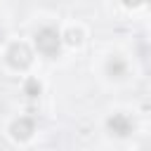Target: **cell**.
Returning a JSON list of instances; mask_svg holds the SVG:
<instances>
[{
  "label": "cell",
  "instance_id": "obj_1",
  "mask_svg": "<svg viewBox=\"0 0 151 151\" xmlns=\"http://www.w3.org/2000/svg\"><path fill=\"white\" fill-rule=\"evenodd\" d=\"M33 42H35V50H38L40 54H45V57H57L59 50H61L64 38H61V33H59L57 28H52V26H42V28L35 31Z\"/></svg>",
  "mask_w": 151,
  "mask_h": 151
},
{
  "label": "cell",
  "instance_id": "obj_2",
  "mask_svg": "<svg viewBox=\"0 0 151 151\" xmlns=\"http://www.w3.org/2000/svg\"><path fill=\"white\" fill-rule=\"evenodd\" d=\"M5 57H7V64H9L12 68H17V71L28 68L31 61H33V52H31V47L24 45V42H12Z\"/></svg>",
  "mask_w": 151,
  "mask_h": 151
},
{
  "label": "cell",
  "instance_id": "obj_3",
  "mask_svg": "<svg viewBox=\"0 0 151 151\" xmlns=\"http://www.w3.org/2000/svg\"><path fill=\"white\" fill-rule=\"evenodd\" d=\"M106 127H109V132L116 134V137H127V134L134 130V123H132V118L125 116V113H113V116H109Z\"/></svg>",
  "mask_w": 151,
  "mask_h": 151
},
{
  "label": "cell",
  "instance_id": "obj_4",
  "mask_svg": "<svg viewBox=\"0 0 151 151\" xmlns=\"http://www.w3.org/2000/svg\"><path fill=\"white\" fill-rule=\"evenodd\" d=\"M9 132H12V137H14L17 142H26V139L33 137V132H35V123H33V118L21 116V118H17V120L12 123Z\"/></svg>",
  "mask_w": 151,
  "mask_h": 151
},
{
  "label": "cell",
  "instance_id": "obj_5",
  "mask_svg": "<svg viewBox=\"0 0 151 151\" xmlns=\"http://www.w3.org/2000/svg\"><path fill=\"white\" fill-rule=\"evenodd\" d=\"M125 73H127V61L123 59V57H109V61H106V76H111V78H125Z\"/></svg>",
  "mask_w": 151,
  "mask_h": 151
},
{
  "label": "cell",
  "instance_id": "obj_6",
  "mask_svg": "<svg viewBox=\"0 0 151 151\" xmlns=\"http://www.w3.org/2000/svg\"><path fill=\"white\" fill-rule=\"evenodd\" d=\"M40 92H42V85L38 83V78H28V80L24 83V94H26V97L35 99V97H38Z\"/></svg>",
  "mask_w": 151,
  "mask_h": 151
},
{
  "label": "cell",
  "instance_id": "obj_7",
  "mask_svg": "<svg viewBox=\"0 0 151 151\" xmlns=\"http://www.w3.org/2000/svg\"><path fill=\"white\" fill-rule=\"evenodd\" d=\"M64 40H66L71 47H78V45L83 42V31H80V28H68L66 35H64Z\"/></svg>",
  "mask_w": 151,
  "mask_h": 151
},
{
  "label": "cell",
  "instance_id": "obj_8",
  "mask_svg": "<svg viewBox=\"0 0 151 151\" xmlns=\"http://www.w3.org/2000/svg\"><path fill=\"white\" fill-rule=\"evenodd\" d=\"M123 5L125 7H137V5H142V0H123Z\"/></svg>",
  "mask_w": 151,
  "mask_h": 151
},
{
  "label": "cell",
  "instance_id": "obj_9",
  "mask_svg": "<svg viewBox=\"0 0 151 151\" xmlns=\"http://www.w3.org/2000/svg\"><path fill=\"white\" fill-rule=\"evenodd\" d=\"M0 40H2V28H0Z\"/></svg>",
  "mask_w": 151,
  "mask_h": 151
}]
</instances>
